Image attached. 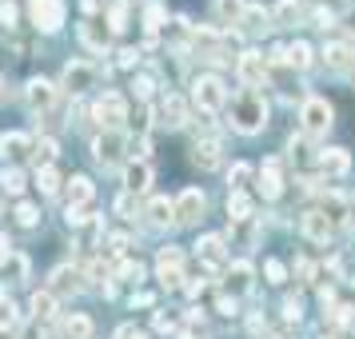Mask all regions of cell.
I'll return each mask as SVG.
<instances>
[{
  "label": "cell",
  "instance_id": "6da1fadb",
  "mask_svg": "<svg viewBox=\"0 0 355 339\" xmlns=\"http://www.w3.org/2000/svg\"><path fill=\"white\" fill-rule=\"evenodd\" d=\"M227 124L240 132V136L263 132V124H268V100L259 96L256 88H243L240 96L232 100V120H227Z\"/></svg>",
  "mask_w": 355,
  "mask_h": 339
},
{
  "label": "cell",
  "instance_id": "7a4b0ae2",
  "mask_svg": "<svg viewBox=\"0 0 355 339\" xmlns=\"http://www.w3.org/2000/svg\"><path fill=\"white\" fill-rule=\"evenodd\" d=\"M192 100L200 112H220L227 104V88L220 76H211V72H204V76H196L192 80Z\"/></svg>",
  "mask_w": 355,
  "mask_h": 339
},
{
  "label": "cell",
  "instance_id": "3957f363",
  "mask_svg": "<svg viewBox=\"0 0 355 339\" xmlns=\"http://www.w3.org/2000/svg\"><path fill=\"white\" fill-rule=\"evenodd\" d=\"M64 0H28V20L40 33H60L64 28Z\"/></svg>",
  "mask_w": 355,
  "mask_h": 339
},
{
  "label": "cell",
  "instance_id": "277c9868",
  "mask_svg": "<svg viewBox=\"0 0 355 339\" xmlns=\"http://www.w3.org/2000/svg\"><path fill=\"white\" fill-rule=\"evenodd\" d=\"M300 124H304V136H327V128H331V104L323 96H307L304 108H300Z\"/></svg>",
  "mask_w": 355,
  "mask_h": 339
},
{
  "label": "cell",
  "instance_id": "5b68a950",
  "mask_svg": "<svg viewBox=\"0 0 355 339\" xmlns=\"http://www.w3.org/2000/svg\"><path fill=\"white\" fill-rule=\"evenodd\" d=\"M204 208H208V200H204V192L200 188H184V192L172 200V211H176V224L192 227L204 220Z\"/></svg>",
  "mask_w": 355,
  "mask_h": 339
},
{
  "label": "cell",
  "instance_id": "8992f818",
  "mask_svg": "<svg viewBox=\"0 0 355 339\" xmlns=\"http://www.w3.org/2000/svg\"><path fill=\"white\" fill-rule=\"evenodd\" d=\"M92 112H96V120L104 124V132H120V124L128 120V100L120 96V92H104Z\"/></svg>",
  "mask_w": 355,
  "mask_h": 339
},
{
  "label": "cell",
  "instance_id": "52a82bcc",
  "mask_svg": "<svg viewBox=\"0 0 355 339\" xmlns=\"http://www.w3.org/2000/svg\"><path fill=\"white\" fill-rule=\"evenodd\" d=\"M124 148H128L124 132H100L96 140H92V156H96L100 168H116V164L124 160Z\"/></svg>",
  "mask_w": 355,
  "mask_h": 339
},
{
  "label": "cell",
  "instance_id": "ba28073f",
  "mask_svg": "<svg viewBox=\"0 0 355 339\" xmlns=\"http://www.w3.org/2000/svg\"><path fill=\"white\" fill-rule=\"evenodd\" d=\"M156 279L164 288H180L184 284V252L180 247H160L156 256Z\"/></svg>",
  "mask_w": 355,
  "mask_h": 339
},
{
  "label": "cell",
  "instance_id": "9c48e42d",
  "mask_svg": "<svg viewBox=\"0 0 355 339\" xmlns=\"http://www.w3.org/2000/svg\"><path fill=\"white\" fill-rule=\"evenodd\" d=\"M236 72H240V80L248 84V88H256V84L268 80V56L256 49L240 52V60H236Z\"/></svg>",
  "mask_w": 355,
  "mask_h": 339
},
{
  "label": "cell",
  "instance_id": "30bf717a",
  "mask_svg": "<svg viewBox=\"0 0 355 339\" xmlns=\"http://www.w3.org/2000/svg\"><path fill=\"white\" fill-rule=\"evenodd\" d=\"M252 284H256V268H252L248 259H236V263H227L224 288H227V295H232V299H236V295H248V291H252Z\"/></svg>",
  "mask_w": 355,
  "mask_h": 339
},
{
  "label": "cell",
  "instance_id": "8fae6325",
  "mask_svg": "<svg viewBox=\"0 0 355 339\" xmlns=\"http://www.w3.org/2000/svg\"><path fill=\"white\" fill-rule=\"evenodd\" d=\"M60 80H64V88L72 92V96H80V92H88V88L96 84V68L88 64V60H68Z\"/></svg>",
  "mask_w": 355,
  "mask_h": 339
},
{
  "label": "cell",
  "instance_id": "7c38bea8",
  "mask_svg": "<svg viewBox=\"0 0 355 339\" xmlns=\"http://www.w3.org/2000/svg\"><path fill=\"white\" fill-rule=\"evenodd\" d=\"M24 100H28L33 112H49L52 104H56V84L44 80V76H33V80L24 84Z\"/></svg>",
  "mask_w": 355,
  "mask_h": 339
},
{
  "label": "cell",
  "instance_id": "4fadbf2b",
  "mask_svg": "<svg viewBox=\"0 0 355 339\" xmlns=\"http://www.w3.org/2000/svg\"><path fill=\"white\" fill-rule=\"evenodd\" d=\"M0 156H4V168H17V160L33 156V136H24V132H4V136H0Z\"/></svg>",
  "mask_w": 355,
  "mask_h": 339
},
{
  "label": "cell",
  "instance_id": "5bb4252c",
  "mask_svg": "<svg viewBox=\"0 0 355 339\" xmlns=\"http://www.w3.org/2000/svg\"><path fill=\"white\" fill-rule=\"evenodd\" d=\"M152 176H156V172H152V164L148 160H132L128 168H124V192L128 195L148 192V188H152Z\"/></svg>",
  "mask_w": 355,
  "mask_h": 339
},
{
  "label": "cell",
  "instance_id": "9a60e30c",
  "mask_svg": "<svg viewBox=\"0 0 355 339\" xmlns=\"http://www.w3.org/2000/svg\"><path fill=\"white\" fill-rule=\"evenodd\" d=\"M300 227H304V236H307V240H315V243H327V240H331V232H336V224H331V220H327V216H323L320 208L304 211Z\"/></svg>",
  "mask_w": 355,
  "mask_h": 339
},
{
  "label": "cell",
  "instance_id": "2e32d148",
  "mask_svg": "<svg viewBox=\"0 0 355 339\" xmlns=\"http://www.w3.org/2000/svg\"><path fill=\"white\" fill-rule=\"evenodd\" d=\"M60 339H96V323L84 311H68L60 320Z\"/></svg>",
  "mask_w": 355,
  "mask_h": 339
},
{
  "label": "cell",
  "instance_id": "e0dca14e",
  "mask_svg": "<svg viewBox=\"0 0 355 339\" xmlns=\"http://www.w3.org/2000/svg\"><path fill=\"white\" fill-rule=\"evenodd\" d=\"M160 124H168V128H184L188 124V104H184V96L168 92L160 100Z\"/></svg>",
  "mask_w": 355,
  "mask_h": 339
},
{
  "label": "cell",
  "instance_id": "ac0fdd59",
  "mask_svg": "<svg viewBox=\"0 0 355 339\" xmlns=\"http://www.w3.org/2000/svg\"><path fill=\"white\" fill-rule=\"evenodd\" d=\"M76 36H80L84 49H92V52H104L108 49V40H112V33H108L100 20H84L80 28H76Z\"/></svg>",
  "mask_w": 355,
  "mask_h": 339
},
{
  "label": "cell",
  "instance_id": "d6986e66",
  "mask_svg": "<svg viewBox=\"0 0 355 339\" xmlns=\"http://www.w3.org/2000/svg\"><path fill=\"white\" fill-rule=\"evenodd\" d=\"M80 279H84L80 268H68V263H64V268H56V272H52L49 291H52V295H64V291H80V288H84Z\"/></svg>",
  "mask_w": 355,
  "mask_h": 339
},
{
  "label": "cell",
  "instance_id": "ffe728a7",
  "mask_svg": "<svg viewBox=\"0 0 355 339\" xmlns=\"http://www.w3.org/2000/svg\"><path fill=\"white\" fill-rule=\"evenodd\" d=\"M220 140H196V148H192V160H196V168H204V172H216L220 168Z\"/></svg>",
  "mask_w": 355,
  "mask_h": 339
},
{
  "label": "cell",
  "instance_id": "44dd1931",
  "mask_svg": "<svg viewBox=\"0 0 355 339\" xmlns=\"http://www.w3.org/2000/svg\"><path fill=\"white\" fill-rule=\"evenodd\" d=\"M279 192H284L279 164H275V160H263V168H259V195H263V200H275Z\"/></svg>",
  "mask_w": 355,
  "mask_h": 339
},
{
  "label": "cell",
  "instance_id": "7402d4cb",
  "mask_svg": "<svg viewBox=\"0 0 355 339\" xmlns=\"http://www.w3.org/2000/svg\"><path fill=\"white\" fill-rule=\"evenodd\" d=\"M28 315H33V323H49L52 315H56V295H52L49 288L33 291V299H28Z\"/></svg>",
  "mask_w": 355,
  "mask_h": 339
},
{
  "label": "cell",
  "instance_id": "603a6c76",
  "mask_svg": "<svg viewBox=\"0 0 355 339\" xmlns=\"http://www.w3.org/2000/svg\"><path fill=\"white\" fill-rule=\"evenodd\" d=\"M148 224L152 227H172L176 224V211H172V200H168V195H156V200L148 204Z\"/></svg>",
  "mask_w": 355,
  "mask_h": 339
},
{
  "label": "cell",
  "instance_id": "cb8c5ba5",
  "mask_svg": "<svg viewBox=\"0 0 355 339\" xmlns=\"http://www.w3.org/2000/svg\"><path fill=\"white\" fill-rule=\"evenodd\" d=\"M64 192H68V208H84V204L96 195V188H92V180L88 176H72Z\"/></svg>",
  "mask_w": 355,
  "mask_h": 339
},
{
  "label": "cell",
  "instance_id": "d4e9b609",
  "mask_svg": "<svg viewBox=\"0 0 355 339\" xmlns=\"http://www.w3.org/2000/svg\"><path fill=\"white\" fill-rule=\"evenodd\" d=\"M320 168L327 176H343V172L352 168V156H347L343 148H327V152H320Z\"/></svg>",
  "mask_w": 355,
  "mask_h": 339
},
{
  "label": "cell",
  "instance_id": "484cf974",
  "mask_svg": "<svg viewBox=\"0 0 355 339\" xmlns=\"http://www.w3.org/2000/svg\"><path fill=\"white\" fill-rule=\"evenodd\" d=\"M196 252H200V259L211 263V268H220V263H224V240H220V236H204V240L196 243Z\"/></svg>",
  "mask_w": 355,
  "mask_h": 339
},
{
  "label": "cell",
  "instance_id": "4316f807",
  "mask_svg": "<svg viewBox=\"0 0 355 339\" xmlns=\"http://www.w3.org/2000/svg\"><path fill=\"white\" fill-rule=\"evenodd\" d=\"M211 8H216V17L224 20V24H240L248 0H211Z\"/></svg>",
  "mask_w": 355,
  "mask_h": 339
},
{
  "label": "cell",
  "instance_id": "83f0119b",
  "mask_svg": "<svg viewBox=\"0 0 355 339\" xmlns=\"http://www.w3.org/2000/svg\"><path fill=\"white\" fill-rule=\"evenodd\" d=\"M128 17H132L128 0H112V4H108V33H124V28H128Z\"/></svg>",
  "mask_w": 355,
  "mask_h": 339
},
{
  "label": "cell",
  "instance_id": "f1b7e54d",
  "mask_svg": "<svg viewBox=\"0 0 355 339\" xmlns=\"http://www.w3.org/2000/svg\"><path fill=\"white\" fill-rule=\"evenodd\" d=\"M227 216H232V220H252V195L227 192Z\"/></svg>",
  "mask_w": 355,
  "mask_h": 339
},
{
  "label": "cell",
  "instance_id": "f546056e",
  "mask_svg": "<svg viewBox=\"0 0 355 339\" xmlns=\"http://www.w3.org/2000/svg\"><path fill=\"white\" fill-rule=\"evenodd\" d=\"M56 156H60V144H56L52 136H44L40 144H33V160L40 164V168H49V164L56 160Z\"/></svg>",
  "mask_w": 355,
  "mask_h": 339
},
{
  "label": "cell",
  "instance_id": "4dcf8cb0",
  "mask_svg": "<svg viewBox=\"0 0 355 339\" xmlns=\"http://www.w3.org/2000/svg\"><path fill=\"white\" fill-rule=\"evenodd\" d=\"M36 188H40V192L44 195H56L60 192V172H56V168H36Z\"/></svg>",
  "mask_w": 355,
  "mask_h": 339
},
{
  "label": "cell",
  "instance_id": "1f68e13d",
  "mask_svg": "<svg viewBox=\"0 0 355 339\" xmlns=\"http://www.w3.org/2000/svg\"><path fill=\"white\" fill-rule=\"evenodd\" d=\"M0 188L8 195H20L24 192V172H20V168H4V172H0Z\"/></svg>",
  "mask_w": 355,
  "mask_h": 339
},
{
  "label": "cell",
  "instance_id": "d6a6232c",
  "mask_svg": "<svg viewBox=\"0 0 355 339\" xmlns=\"http://www.w3.org/2000/svg\"><path fill=\"white\" fill-rule=\"evenodd\" d=\"M144 28L148 33H160L164 28V4L160 0H148L144 4Z\"/></svg>",
  "mask_w": 355,
  "mask_h": 339
},
{
  "label": "cell",
  "instance_id": "836d02e7",
  "mask_svg": "<svg viewBox=\"0 0 355 339\" xmlns=\"http://www.w3.org/2000/svg\"><path fill=\"white\" fill-rule=\"evenodd\" d=\"M323 60H327L331 68H347V60H352V49H347V44H327V49H323Z\"/></svg>",
  "mask_w": 355,
  "mask_h": 339
},
{
  "label": "cell",
  "instance_id": "e575fe53",
  "mask_svg": "<svg viewBox=\"0 0 355 339\" xmlns=\"http://www.w3.org/2000/svg\"><path fill=\"white\" fill-rule=\"evenodd\" d=\"M116 275H120L124 284H140V279H144V268H140L136 259H120V263H116Z\"/></svg>",
  "mask_w": 355,
  "mask_h": 339
},
{
  "label": "cell",
  "instance_id": "d590c367",
  "mask_svg": "<svg viewBox=\"0 0 355 339\" xmlns=\"http://www.w3.org/2000/svg\"><path fill=\"white\" fill-rule=\"evenodd\" d=\"M17 323H20V307L12 304V299H4V295H0V327H4V331H12Z\"/></svg>",
  "mask_w": 355,
  "mask_h": 339
},
{
  "label": "cell",
  "instance_id": "8d00e7d4",
  "mask_svg": "<svg viewBox=\"0 0 355 339\" xmlns=\"http://www.w3.org/2000/svg\"><path fill=\"white\" fill-rule=\"evenodd\" d=\"M288 64H291V68H307V64H311V49H307L304 40L288 44Z\"/></svg>",
  "mask_w": 355,
  "mask_h": 339
},
{
  "label": "cell",
  "instance_id": "74e56055",
  "mask_svg": "<svg viewBox=\"0 0 355 339\" xmlns=\"http://www.w3.org/2000/svg\"><path fill=\"white\" fill-rule=\"evenodd\" d=\"M248 180H252V168H248V164H232V172H227L232 192H243V188H248Z\"/></svg>",
  "mask_w": 355,
  "mask_h": 339
},
{
  "label": "cell",
  "instance_id": "f35d334b",
  "mask_svg": "<svg viewBox=\"0 0 355 339\" xmlns=\"http://www.w3.org/2000/svg\"><path fill=\"white\" fill-rule=\"evenodd\" d=\"M275 20H279V24H291V20L300 17V0H279V4H275V12H272Z\"/></svg>",
  "mask_w": 355,
  "mask_h": 339
},
{
  "label": "cell",
  "instance_id": "ab89813d",
  "mask_svg": "<svg viewBox=\"0 0 355 339\" xmlns=\"http://www.w3.org/2000/svg\"><path fill=\"white\" fill-rule=\"evenodd\" d=\"M17 224L20 227H36L40 224V208H36V204H17Z\"/></svg>",
  "mask_w": 355,
  "mask_h": 339
},
{
  "label": "cell",
  "instance_id": "60d3db41",
  "mask_svg": "<svg viewBox=\"0 0 355 339\" xmlns=\"http://www.w3.org/2000/svg\"><path fill=\"white\" fill-rule=\"evenodd\" d=\"M240 24H248L252 33H259V28H268V12H263V8H243Z\"/></svg>",
  "mask_w": 355,
  "mask_h": 339
},
{
  "label": "cell",
  "instance_id": "b9f144b4",
  "mask_svg": "<svg viewBox=\"0 0 355 339\" xmlns=\"http://www.w3.org/2000/svg\"><path fill=\"white\" fill-rule=\"evenodd\" d=\"M128 247H132V240L128 236H108V256L120 263V259H128Z\"/></svg>",
  "mask_w": 355,
  "mask_h": 339
},
{
  "label": "cell",
  "instance_id": "7bdbcfd3",
  "mask_svg": "<svg viewBox=\"0 0 355 339\" xmlns=\"http://www.w3.org/2000/svg\"><path fill=\"white\" fill-rule=\"evenodd\" d=\"M263 272H268V284H288V268H284L279 259H268Z\"/></svg>",
  "mask_w": 355,
  "mask_h": 339
},
{
  "label": "cell",
  "instance_id": "ee69618b",
  "mask_svg": "<svg viewBox=\"0 0 355 339\" xmlns=\"http://www.w3.org/2000/svg\"><path fill=\"white\" fill-rule=\"evenodd\" d=\"M152 88H156V80H152V76H136V80H132L136 100H152Z\"/></svg>",
  "mask_w": 355,
  "mask_h": 339
},
{
  "label": "cell",
  "instance_id": "f6af8a7d",
  "mask_svg": "<svg viewBox=\"0 0 355 339\" xmlns=\"http://www.w3.org/2000/svg\"><path fill=\"white\" fill-rule=\"evenodd\" d=\"M8 263H12V284H28V259H24V256H12Z\"/></svg>",
  "mask_w": 355,
  "mask_h": 339
},
{
  "label": "cell",
  "instance_id": "bcb514c9",
  "mask_svg": "<svg viewBox=\"0 0 355 339\" xmlns=\"http://www.w3.org/2000/svg\"><path fill=\"white\" fill-rule=\"evenodd\" d=\"M331 320H336L339 327H355V307H336V311H331Z\"/></svg>",
  "mask_w": 355,
  "mask_h": 339
},
{
  "label": "cell",
  "instance_id": "7dc6e473",
  "mask_svg": "<svg viewBox=\"0 0 355 339\" xmlns=\"http://www.w3.org/2000/svg\"><path fill=\"white\" fill-rule=\"evenodd\" d=\"M0 24H8V28L17 24V4H12V0H4V4H0Z\"/></svg>",
  "mask_w": 355,
  "mask_h": 339
},
{
  "label": "cell",
  "instance_id": "c3c4849f",
  "mask_svg": "<svg viewBox=\"0 0 355 339\" xmlns=\"http://www.w3.org/2000/svg\"><path fill=\"white\" fill-rule=\"evenodd\" d=\"M140 64V52L136 49H120V68H136Z\"/></svg>",
  "mask_w": 355,
  "mask_h": 339
},
{
  "label": "cell",
  "instance_id": "681fc988",
  "mask_svg": "<svg viewBox=\"0 0 355 339\" xmlns=\"http://www.w3.org/2000/svg\"><path fill=\"white\" fill-rule=\"evenodd\" d=\"M216 311H220V315H236V299H232V295H220V299H216Z\"/></svg>",
  "mask_w": 355,
  "mask_h": 339
},
{
  "label": "cell",
  "instance_id": "f907efd6",
  "mask_svg": "<svg viewBox=\"0 0 355 339\" xmlns=\"http://www.w3.org/2000/svg\"><path fill=\"white\" fill-rule=\"evenodd\" d=\"M8 259H12V243H8L4 232H0V268H8Z\"/></svg>",
  "mask_w": 355,
  "mask_h": 339
},
{
  "label": "cell",
  "instance_id": "816d5d0a",
  "mask_svg": "<svg viewBox=\"0 0 355 339\" xmlns=\"http://www.w3.org/2000/svg\"><path fill=\"white\" fill-rule=\"evenodd\" d=\"M315 24H320V28H331V24H336V12H327V8H315Z\"/></svg>",
  "mask_w": 355,
  "mask_h": 339
},
{
  "label": "cell",
  "instance_id": "f5cc1de1",
  "mask_svg": "<svg viewBox=\"0 0 355 339\" xmlns=\"http://www.w3.org/2000/svg\"><path fill=\"white\" fill-rule=\"evenodd\" d=\"M300 311H304L300 299H284V315H288V320H300Z\"/></svg>",
  "mask_w": 355,
  "mask_h": 339
},
{
  "label": "cell",
  "instance_id": "db71d44e",
  "mask_svg": "<svg viewBox=\"0 0 355 339\" xmlns=\"http://www.w3.org/2000/svg\"><path fill=\"white\" fill-rule=\"evenodd\" d=\"M116 211H120V216H132V195H128V192H120V200H116Z\"/></svg>",
  "mask_w": 355,
  "mask_h": 339
},
{
  "label": "cell",
  "instance_id": "11a10c76",
  "mask_svg": "<svg viewBox=\"0 0 355 339\" xmlns=\"http://www.w3.org/2000/svg\"><path fill=\"white\" fill-rule=\"evenodd\" d=\"M116 339H148V336H144V331H136V327H128V323H124V327L116 331Z\"/></svg>",
  "mask_w": 355,
  "mask_h": 339
},
{
  "label": "cell",
  "instance_id": "9f6ffc18",
  "mask_svg": "<svg viewBox=\"0 0 355 339\" xmlns=\"http://www.w3.org/2000/svg\"><path fill=\"white\" fill-rule=\"evenodd\" d=\"M24 339H49V331H44V323H33V327H28V336Z\"/></svg>",
  "mask_w": 355,
  "mask_h": 339
},
{
  "label": "cell",
  "instance_id": "6f0895ef",
  "mask_svg": "<svg viewBox=\"0 0 355 339\" xmlns=\"http://www.w3.org/2000/svg\"><path fill=\"white\" fill-rule=\"evenodd\" d=\"M0 339H17V336H12V331H4V327H0Z\"/></svg>",
  "mask_w": 355,
  "mask_h": 339
},
{
  "label": "cell",
  "instance_id": "680465c9",
  "mask_svg": "<svg viewBox=\"0 0 355 339\" xmlns=\"http://www.w3.org/2000/svg\"><path fill=\"white\" fill-rule=\"evenodd\" d=\"M347 68H352V76H355V52H352V60H347Z\"/></svg>",
  "mask_w": 355,
  "mask_h": 339
},
{
  "label": "cell",
  "instance_id": "91938a15",
  "mask_svg": "<svg viewBox=\"0 0 355 339\" xmlns=\"http://www.w3.org/2000/svg\"><path fill=\"white\" fill-rule=\"evenodd\" d=\"M323 339H339V336H323Z\"/></svg>",
  "mask_w": 355,
  "mask_h": 339
},
{
  "label": "cell",
  "instance_id": "94428289",
  "mask_svg": "<svg viewBox=\"0 0 355 339\" xmlns=\"http://www.w3.org/2000/svg\"><path fill=\"white\" fill-rule=\"evenodd\" d=\"M0 88H4V76H0Z\"/></svg>",
  "mask_w": 355,
  "mask_h": 339
},
{
  "label": "cell",
  "instance_id": "6125c7cd",
  "mask_svg": "<svg viewBox=\"0 0 355 339\" xmlns=\"http://www.w3.org/2000/svg\"><path fill=\"white\" fill-rule=\"evenodd\" d=\"M0 211H4V204H0Z\"/></svg>",
  "mask_w": 355,
  "mask_h": 339
}]
</instances>
